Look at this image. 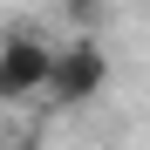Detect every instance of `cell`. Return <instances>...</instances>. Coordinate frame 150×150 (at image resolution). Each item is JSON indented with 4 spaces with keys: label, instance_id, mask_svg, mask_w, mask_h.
<instances>
[{
    "label": "cell",
    "instance_id": "obj_1",
    "mask_svg": "<svg viewBox=\"0 0 150 150\" xmlns=\"http://www.w3.org/2000/svg\"><path fill=\"white\" fill-rule=\"evenodd\" d=\"M109 89V48L96 41V34H68L55 48V62H48V89H41V103H55V109H82L96 103V96Z\"/></svg>",
    "mask_w": 150,
    "mask_h": 150
},
{
    "label": "cell",
    "instance_id": "obj_2",
    "mask_svg": "<svg viewBox=\"0 0 150 150\" xmlns=\"http://www.w3.org/2000/svg\"><path fill=\"white\" fill-rule=\"evenodd\" d=\"M48 62H55V41H48L41 28H0V109L41 103Z\"/></svg>",
    "mask_w": 150,
    "mask_h": 150
},
{
    "label": "cell",
    "instance_id": "obj_3",
    "mask_svg": "<svg viewBox=\"0 0 150 150\" xmlns=\"http://www.w3.org/2000/svg\"><path fill=\"white\" fill-rule=\"evenodd\" d=\"M55 14L68 21L75 34H96V28L109 21V0H55Z\"/></svg>",
    "mask_w": 150,
    "mask_h": 150
}]
</instances>
